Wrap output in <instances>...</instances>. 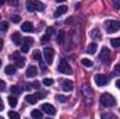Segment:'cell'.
<instances>
[{
    "label": "cell",
    "mask_w": 120,
    "mask_h": 119,
    "mask_svg": "<svg viewBox=\"0 0 120 119\" xmlns=\"http://www.w3.org/2000/svg\"><path fill=\"white\" fill-rule=\"evenodd\" d=\"M101 105L105 107V108H109V107H115L116 105V99L112 94L109 92H103L101 95Z\"/></svg>",
    "instance_id": "6da1fadb"
},
{
    "label": "cell",
    "mask_w": 120,
    "mask_h": 119,
    "mask_svg": "<svg viewBox=\"0 0 120 119\" xmlns=\"http://www.w3.org/2000/svg\"><path fill=\"white\" fill-rule=\"evenodd\" d=\"M27 10L28 11H43L45 4L38 0H28L27 1Z\"/></svg>",
    "instance_id": "7a4b0ae2"
},
{
    "label": "cell",
    "mask_w": 120,
    "mask_h": 119,
    "mask_svg": "<svg viewBox=\"0 0 120 119\" xmlns=\"http://www.w3.org/2000/svg\"><path fill=\"white\" fill-rule=\"evenodd\" d=\"M105 27H106V31L109 34H113V32L120 30V23L116 21V20H106L105 21Z\"/></svg>",
    "instance_id": "3957f363"
},
{
    "label": "cell",
    "mask_w": 120,
    "mask_h": 119,
    "mask_svg": "<svg viewBox=\"0 0 120 119\" xmlns=\"http://www.w3.org/2000/svg\"><path fill=\"white\" fill-rule=\"evenodd\" d=\"M57 70H59L60 73H63V74H71V66L68 64V62L66 59H61L59 62V64H57Z\"/></svg>",
    "instance_id": "277c9868"
},
{
    "label": "cell",
    "mask_w": 120,
    "mask_h": 119,
    "mask_svg": "<svg viewBox=\"0 0 120 119\" xmlns=\"http://www.w3.org/2000/svg\"><path fill=\"white\" fill-rule=\"evenodd\" d=\"M94 80H95V84H96L98 87H103V86H106V84H108V81H109V77H108L106 74L98 73V74H95Z\"/></svg>",
    "instance_id": "5b68a950"
},
{
    "label": "cell",
    "mask_w": 120,
    "mask_h": 119,
    "mask_svg": "<svg viewBox=\"0 0 120 119\" xmlns=\"http://www.w3.org/2000/svg\"><path fill=\"white\" fill-rule=\"evenodd\" d=\"M43 58H45V62L48 63V64H50L53 59H55V51H53V48H45L43 49Z\"/></svg>",
    "instance_id": "8992f818"
},
{
    "label": "cell",
    "mask_w": 120,
    "mask_h": 119,
    "mask_svg": "<svg viewBox=\"0 0 120 119\" xmlns=\"http://www.w3.org/2000/svg\"><path fill=\"white\" fill-rule=\"evenodd\" d=\"M81 91H82V94H84V97H85L87 102H88V104H91V99L94 98V91L91 90V87L88 86V84H85V86H82Z\"/></svg>",
    "instance_id": "52a82bcc"
},
{
    "label": "cell",
    "mask_w": 120,
    "mask_h": 119,
    "mask_svg": "<svg viewBox=\"0 0 120 119\" xmlns=\"http://www.w3.org/2000/svg\"><path fill=\"white\" fill-rule=\"evenodd\" d=\"M99 60L101 62H109L110 60V51L108 49V48H102V51H101V53H99Z\"/></svg>",
    "instance_id": "ba28073f"
},
{
    "label": "cell",
    "mask_w": 120,
    "mask_h": 119,
    "mask_svg": "<svg viewBox=\"0 0 120 119\" xmlns=\"http://www.w3.org/2000/svg\"><path fill=\"white\" fill-rule=\"evenodd\" d=\"M41 108H42V111H43V112H46L48 115H52V116H53V115H56V109H55V107H53L52 104H48V102H46V104H43Z\"/></svg>",
    "instance_id": "9c48e42d"
},
{
    "label": "cell",
    "mask_w": 120,
    "mask_h": 119,
    "mask_svg": "<svg viewBox=\"0 0 120 119\" xmlns=\"http://www.w3.org/2000/svg\"><path fill=\"white\" fill-rule=\"evenodd\" d=\"M11 59L15 60L17 67H24V64H25V59H24L22 56H20V53H14V55H11Z\"/></svg>",
    "instance_id": "30bf717a"
},
{
    "label": "cell",
    "mask_w": 120,
    "mask_h": 119,
    "mask_svg": "<svg viewBox=\"0 0 120 119\" xmlns=\"http://www.w3.org/2000/svg\"><path fill=\"white\" fill-rule=\"evenodd\" d=\"M32 56H34V59L35 60H38V63L41 64V69H42V70H46V66H45V63H43V60H42V52L35 51Z\"/></svg>",
    "instance_id": "8fae6325"
},
{
    "label": "cell",
    "mask_w": 120,
    "mask_h": 119,
    "mask_svg": "<svg viewBox=\"0 0 120 119\" xmlns=\"http://www.w3.org/2000/svg\"><path fill=\"white\" fill-rule=\"evenodd\" d=\"M74 88V83L71 80H63L61 81V90L63 91H71Z\"/></svg>",
    "instance_id": "7c38bea8"
},
{
    "label": "cell",
    "mask_w": 120,
    "mask_h": 119,
    "mask_svg": "<svg viewBox=\"0 0 120 119\" xmlns=\"http://www.w3.org/2000/svg\"><path fill=\"white\" fill-rule=\"evenodd\" d=\"M11 41H13L14 45L18 46V45H22V41H24V39L21 38V34H20V32H14V34L11 35Z\"/></svg>",
    "instance_id": "4fadbf2b"
},
{
    "label": "cell",
    "mask_w": 120,
    "mask_h": 119,
    "mask_svg": "<svg viewBox=\"0 0 120 119\" xmlns=\"http://www.w3.org/2000/svg\"><path fill=\"white\" fill-rule=\"evenodd\" d=\"M21 30L24 31V32H34V31H35V28H34V24H32V23L27 21V23H22Z\"/></svg>",
    "instance_id": "5bb4252c"
},
{
    "label": "cell",
    "mask_w": 120,
    "mask_h": 119,
    "mask_svg": "<svg viewBox=\"0 0 120 119\" xmlns=\"http://www.w3.org/2000/svg\"><path fill=\"white\" fill-rule=\"evenodd\" d=\"M36 74H38V69H36L35 66H30V67L27 69V73H25L27 77H35Z\"/></svg>",
    "instance_id": "9a60e30c"
},
{
    "label": "cell",
    "mask_w": 120,
    "mask_h": 119,
    "mask_svg": "<svg viewBox=\"0 0 120 119\" xmlns=\"http://www.w3.org/2000/svg\"><path fill=\"white\" fill-rule=\"evenodd\" d=\"M67 10H68V7L67 6H60L56 8V11H55V17H59V16H63V14H66L67 13Z\"/></svg>",
    "instance_id": "2e32d148"
},
{
    "label": "cell",
    "mask_w": 120,
    "mask_h": 119,
    "mask_svg": "<svg viewBox=\"0 0 120 119\" xmlns=\"http://www.w3.org/2000/svg\"><path fill=\"white\" fill-rule=\"evenodd\" d=\"M25 101L31 104V105H34V104H36L38 102V97H36V94H28L27 97H25Z\"/></svg>",
    "instance_id": "e0dca14e"
},
{
    "label": "cell",
    "mask_w": 120,
    "mask_h": 119,
    "mask_svg": "<svg viewBox=\"0 0 120 119\" xmlns=\"http://www.w3.org/2000/svg\"><path fill=\"white\" fill-rule=\"evenodd\" d=\"M91 36H92L94 41H101L102 39V35H101V32H99L98 28H94V30L91 31Z\"/></svg>",
    "instance_id": "ac0fdd59"
},
{
    "label": "cell",
    "mask_w": 120,
    "mask_h": 119,
    "mask_svg": "<svg viewBox=\"0 0 120 119\" xmlns=\"http://www.w3.org/2000/svg\"><path fill=\"white\" fill-rule=\"evenodd\" d=\"M8 104H10V107H11V108H15V105L18 104V99H17V95H14V94H11V95L8 97Z\"/></svg>",
    "instance_id": "d6986e66"
},
{
    "label": "cell",
    "mask_w": 120,
    "mask_h": 119,
    "mask_svg": "<svg viewBox=\"0 0 120 119\" xmlns=\"http://www.w3.org/2000/svg\"><path fill=\"white\" fill-rule=\"evenodd\" d=\"M96 51H98V45L95 44V42H92L88 45V49H87V52L90 53V55H94V53H96Z\"/></svg>",
    "instance_id": "ffe728a7"
},
{
    "label": "cell",
    "mask_w": 120,
    "mask_h": 119,
    "mask_svg": "<svg viewBox=\"0 0 120 119\" xmlns=\"http://www.w3.org/2000/svg\"><path fill=\"white\" fill-rule=\"evenodd\" d=\"M4 71H6V74H15V66H13V64H8V66H6V69H4Z\"/></svg>",
    "instance_id": "44dd1931"
},
{
    "label": "cell",
    "mask_w": 120,
    "mask_h": 119,
    "mask_svg": "<svg viewBox=\"0 0 120 119\" xmlns=\"http://www.w3.org/2000/svg\"><path fill=\"white\" fill-rule=\"evenodd\" d=\"M31 116L35 119H41L43 116V114H42V111H39V109H34L32 112H31Z\"/></svg>",
    "instance_id": "7402d4cb"
},
{
    "label": "cell",
    "mask_w": 120,
    "mask_h": 119,
    "mask_svg": "<svg viewBox=\"0 0 120 119\" xmlns=\"http://www.w3.org/2000/svg\"><path fill=\"white\" fill-rule=\"evenodd\" d=\"M64 35H66V32H64L63 30H60V32L57 34V42H59L60 45L64 42Z\"/></svg>",
    "instance_id": "603a6c76"
},
{
    "label": "cell",
    "mask_w": 120,
    "mask_h": 119,
    "mask_svg": "<svg viewBox=\"0 0 120 119\" xmlns=\"http://www.w3.org/2000/svg\"><path fill=\"white\" fill-rule=\"evenodd\" d=\"M110 44L113 48H120V38H113L110 39Z\"/></svg>",
    "instance_id": "cb8c5ba5"
},
{
    "label": "cell",
    "mask_w": 120,
    "mask_h": 119,
    "mask_svg": "<svg viewBox=\"0 0 120 119\" xmlns=\"http://www.w3.org/2000/svg\"><path fill=\"white\" fill-rule=\"evenodd\" d=\"M10 90H11V94H14V95H18L21 92V87H18V86H13Z\"/></svg>",
    "instance_id": "d4e9b609"
},
{
    "label": "cell",
    "mask_w": 120,
    "mask_h": 119,
    "mask_svg": "<svg viewBox=\"0 0 120 119\" xmlns=\"http://www.w3.org/2000/svg\"><path fill=\"white\" fill-rule=\"evenodd\" d=\"M81 63H82V66H85V67H91V66L94 64V62H92V60L85 59V58H84V59L81 60Z\"/></svg>",
    "instance_id": "484cf974"
},
{
    "label": "cell",
    "mask_w": 120,
    "mask_h": 119,
    "mask_svg": "<svg viewBox=\"0 0 120 119\" xmlns=\"http://www.w3.org/2000/svg\"><path fill=\"white\" fill-rule=\"evenodd\" d=\"M42 83H43L45 86H48V87H50V86H53V83H55V81H53L52 79H43V80H42Z\"/></svg>",
    "instance_id": "4316f807"
},
{
    "label": "cell",
    "mask_w": 120,
    "mask_h": 119,
    "mask_svg": "<svg viewBox=\"0 0 120 119\" xmlns=\"http://www.w3.org/2000/svg\"><path fill=\"white\" fill-rule=\"evenodd\" d=\"M30 46H31V45H28L27 42H24V44L21 45V52H24V53H27V52L30 51Z\"/></svg>",
    "instance_id": "83f0119b"
},
{
    "label": "cell",
    "mask_w": 120,
    "mask_h": 119,
    "mask_svg": "<svg viewBox=\"0 0 120 119\" xmlns=\"http://www.w3.org/2000/svg\"><path fill=\"white\" fill-rule=\"evenodd\" d=\"M7 30H8V23H6V21L1 23V24H0V31H1V32H6Z\"/></svg>",
    "instance_id": "f1b7e54d"
},
{
    "label": "cell",
    "mask_w": 120,
    "mask_h": 119,
    "mask_svg": "<svg viewBox=\"0 0 120 119\" xmlns=\"http://www.w3.org/2000/svg\"><path fill=\"white\" fill-rule=\"evenodd\" d=\"M8 116L13 118V119H20V114L18 112H14V111H10L8 112Z\"/></svg>",
    "instance_id": "f546056e"
},
{
    "label": "cell",
    "mask_w": 120,
    "mask_h": 119,
    "mask_svg": "<svg viewBox=\"0 0 120 119\" xmlns=\"http://www.w3.org/2000/svg\"><path fill=\"white\" fill-rule=\"evenodd\" d=\"M56 99H57L59 102H66V101H67V97H66V95H60V94H57V95H56Z\"/></svg>",
    "instance_id": "4dcf8cb0"
},
{
    "label": "cell",
    "mask_w": 120,
    "mask_h": 119,
    "mask_svg": "<svg viewBox=\"0 0 120 119\" xmlns=\"http://www.w3.org/2000/svg\"><path fill=\"white\" fill-rule=\"evenodd\" d=\"M49 39H50V35H49V34H46V35H43V36L41 38V44H46Z\"/></svg>",
    "instance_id": "1f68e13d"
},
{
    "label": "cell",
    "mask_w": 120,
    "mask_h": 119,
    "mask_svg": "<svg viewBox=\"0 0 120 119\" xmlns=\"http://www.w3.org/2000/svg\"><path fill=\"white\" fill-rule=\"evenodd\" d=\"M11 21L15 23V24H18V23L21 21V17H20V16H13V17H11Z\"/></svg>",
    "instance_id": "d6a6232c"
},
{
    "label": "cell",
    "mask_w": 120,
    "mask_h": 119,
    "mask_svg": "<svg viewBox=\"0 0 120 119\" xmlns=\"http://www.w3.org/2000/svg\"><path fill=\"white\" fill-rule=\"evenodd\" d=\"M113 7H115L116 10H119L120 8V0H113Z\"/></svg>",
    "instance_id": "836d02e7"
},
{
    "label": "cell",
    "mask_w": 120,
    "mask_h": 119,
    "mask_svg": "<svg viewBox=\"0 0 120 119\" xmlns=\"http://www.w3.org/2000/svg\"><path fill=\"white\" fill-rule=\"evenodd\" d=\"M101 116H102L103 119H105V118H110V119H113V118H115V115H113V114H102Z\"/></svg>",
    "instance_id": "e575fe53"
},
{
    "label": "cell",
    "mask_w": 120,
    "mask_h": 119,
    "mask_svg": "<svg viewBox=\"0 0 120 119\" xmlns=\"http://www.w3.org/2000/svg\"><path fill=\"white\" fill-rule=\"evenodd\" d=\"M31 87H32V88H39V81H34V83H32V84H31Z\"/></svg>",
    "instance_id": "d590c367"
},
{
    "label": "cell",
    "mask_w": 120,
    "mask_h": 119,
    "mask_svg": "<svg viewBox=\"0 0 120 119\" xmlns=\"http://www.w3.org/2000/svg\"><path fill=\"white\" fill-rule=\"evenodd\" d=\"M4 88H6V83H4V81L0 79V91H3Z\"/></svg>",
    "instance_id": "8d00e7d4"
},
{
    "label": "cell",
    "mask_w": 120,
    "mask_h": 119,
    "mask_svg": "<svg viewBox=\"0 0 120 119\" xmlns=\"http://www.w3.org/2000/svg\"><path fill=\"white\" fill-rule=\"evenodd\" d=\"M24 42H27L28 45H32V44H34V39H32V38H25Z\"/></svg>",
    "instance_id": "74e56055"
},
{
    "label": "cell",
    "mask_w": 120,
    "mask_h": 119,
    "mask_svg": "<svg viewBox=\"0 0 120 119\" xmlns=\"http://www.w3.org/2000/svg\"><path fill=\"white\" fill-rule=\"evenodd\" d=\"M7 1H8L11 6H17V4H18V0H7Z\"/></svg>",
    "instance_id": "f35d334b"
},
{
    "label": "cell",
    "mask_w": 120,
    "mask_h": 119,
    "mask_svg": "<svg viewBox=\"0 0 120 119\" xmlns=\"http://www.w3.org/2000/svg\"><path fill=\"white\" fill-rule=\"evenodd\" d=\"M115 71L120 74V63H116V66H115Z\"/></svg>",
    "instance_id": "ab89813d"
},
{
    "label": "cell",
    "mask_w": 120,
    "mask_h": 119,
    "mask_svg": "<svg viewBox=\"0 0 120 119\" xmlns=\"http://www.w3.org/2000/svg\"><path fill=\"white\" fill-rule=\"evenodd\" d=\"M53 32H55V28H52V27H50V28H48V30H46V34H49V35H52V34H53Z\"/></svg>",
    "instance_id": "60d3db41"
},
{
    "label": "cell",
    "mask_w": 120,
    "mask_h": 119,
    "mask_svg": "<svg viewBox=\"0 0 120 119\" xmlns=\"http://www.w3.org/2000/svg\"><path fill=\"white\" fill-rule=\"evenodd\" d=\"M116 87L120 90V80H116Z\"/></svg>",
    "instance_id": "b9f144b4"
},
{
    "label": "cell",
    "mask_w": 120,
    "mask_h": 119,
    "mask_svg": "<svg viewBox=\"0 0 120 119\" xmlns=\"http://www.w3.org/2000/svg\"><path fill=\"white\" fill-rule=\"evenodd\" d=\"M3 108H4V105H3V102H1V99H0V111H3Z\"/></svg>",
    "instance_id": "7bdbcfd3"
},
{
    "label": "cell",
    "mask_w": 120,
    "mask_h": 119,
    "mask_svg": "<svg viewBox=\"0 0 120 119\" xmlns=\"http://www.w3.org/2000/svg\"><path fill=\"white\" fill-rule=\"evenodd\" d=\"M1 49H3V39L0 38V51H1Z\"/></svg>",
    "instance_id": "ee69618b"
},
{
    "label": "cell",
    "mask_w": 120,
    "mask_h": 119,
    "mask_svg": "<svg viewBox=\"0 0 120 119\" xmlns=\"http://www.w3.org/2000/svg\"><path fill=\"white\" fill-rule=\"evenodd\" d=\"M4 4V0H0V6H3Z\"/></svg>",
    "instance_id": "f6af8a7d"
},
{
    "label": "cell",
    "mask_w": 120,
    "mask_h": 119,
    "mask_svg": "<svg viewBox=\"0 0 120 119\" xmlns=\"http://www.w3.org/2000/svg\"><path fill=\"white\" fill-rule=\"evenodd\" d=\"M57 3H63V1H66V0H56Z\"/></svg>",
    "instance_id": "bcb514c9"
},
{
    "label": "cell",
    "mask_w": 120,
    "mask_h": 119,
    "mask_svg": "<svg viewBox=\"0 0 120 119\" xmlns=\"http://www.w3.org/2000/svg\"><path fill=\"white\" fill-rule=\"evenodd\" d=\"M0 66H1V60H0Z\"/></svg>",
    "instance_id": "7dc6e473"
},
{
    "label": "cell",
    "mask_w": 120,
    "mask_h": 119,
    "mask_svg": "<svg viewBox=\"0 0 120 119\" xmlns=\"http://www.w3.org/2000/svg\"><path fill=\"white\" fill-rule=\"evenodd\" d=\"M0 17H1V16H0Z\"/></svg>",
    "instance_id": "c3c4849f"
}]
</instances>
